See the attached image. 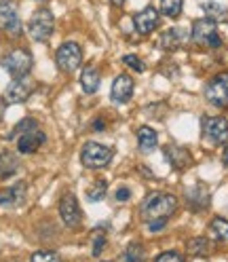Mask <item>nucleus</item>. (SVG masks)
I'll use <instances>...</instances> for the list:
<instances>
[{
	"mask_svg": "<svg viewBox=\"0 0 228 262\" xmlns=\"http://www.w3.org/2000/svg\"><path fill=\"white\" fill-rule=\"evenodd\" d=\"M34 89H36V83L28 74L26 76H17V78H13L11 85L7 87L5 97H7L9 104H24L28 97L34 93Z\"/></svg>",
	"mask_w": 228,
	"mask_h": 262,
	"instance_id": "11",
	"label": "nucleus"
},
{
	"mask_svg": "<svg viewBox=\"0 0 228 262\" xmlns=\"http://www.w3.org/2000/svg\"><path fill=\"white\" fill-rule=\"evenodd\" d=\"M182 7H184V0H161V11L165 17H180L182 13Z\"/></svg>",
	"mask_w": 228,
	"mask_h": 262,
	"instance_id": "24",
	"label": "nucleus"
},
{
	"mask_svg": "<svg viewBox=\"0 0 228 262\" xmlns=\"http://www.w3.org/2000/svg\"><path fill=\"white\" fill-rule=\"evenodd\" d=\"M190 36H192V40L197 42L199 47H205V49H218L222 45L220 32H218V24L214 19H209V17H203V19L194 21Z\"/></svg>",
	"mask_w": 228,
	"mask_h": 262,
	"instance_id": "2",
	"label": "nucleus"
},
{
	"mask_svg": "<svg viewBox=\"0 0 228 262\" xmlns=\"http://www.w3.org/2000/svg\"><path fill=\"white\" fill-rule=\"evenodd\" d=\"M186 205L192 209V211H201L209 205V192L205 186L197 184L186 190Z\"/></svg>",
	"mask_w": 228,
	"mask_h": 262,
	"instance_id": "16",
	"label": "nucleus"
},
{
	"mask_svg": "<svg viewBox=\"0 0 228 262\" xmlns=\"http://www.w3.org/2000/svg\"><path fill=\"white\" fill-rule=\"evenodd\" d=\"M154 262H184V258L177 252H163L154 258Z\"/></svg>",
	"mask_w": 228,
	"mask_h": 262,
	"instance_id": "30",
	"label": "nucleus"
},
{
	"mask_svg": "<svg viewBox=\"0 0 228 262\" xmlns=\"http://www.w3.org/2000/svg\"><path fill=\"white\" fill-rule=\"evenodd\" d=\"M36 127H38V123H36L34 119H24L17 127H13V131L7 136V140H13V138H17V136L26 134V131H30V129H36Z\"/></svg>",
	"mask_w": 228,
	"mask_h": 262,
	"instance_id": "26",
	"label": "nucleus"
},
{
	"mask_svg": "<svg viewBox=\"0 0 228 262\" xmlns=\"http://www.w3.org/2000/svg\"><path fill=\"white\" fill-rule=\"evenodd\" d=\"M30 262H59V256L57 252H51V250H40L32 254Z\"/></svg>",
	"mask_w": 228,
	"mask_h": 262,
	"instance_id": "28",
	"label": "nucleus"
},
{
	"mask_svg": "<svg viewBox=\"0 0 228 262\" xmlns=\"http://www.w3.org/2000/svg\"><path fill=\"white\" fill-rule=\"evenodd\" d=\"M112 161V148L100 142H87L80 150V163L87 169H102Z\"/></svg>",
	"mask_w": 228,
	"mask_h": 262,
	"instance_id": "4",
	"label": "nucleus"
},
{
	"mask_svg": "<svg viewBox=\"0 0 228 262\" xmlns=\"http://www.w3.org/2000/svg\"><path fill=\"white\" fill-rule=\"evenodd\" d=\"M186 40H188V34L184 28H171L161 36V47L167 49V51H175V49L182 47Z\"/></svg>",
	"mask_w": 228,
	"mask_h": 262,
	"instance_id": "18",
	"label": "nucleus"
},
{
	"mask_svg": "<svg viewBox=\"0 0 228 262\" xmlns=\"http://www.w3.org/2000/svg\"><path fill=\"white\" fill-rule=\"evenodd\" d=\"M165 157L171 163V167L177 169V171L188 169V165L192 163L190 152L186 148H182V146H167V148H165Z\"/></svg>",
	"mask_w": 228,
	"mask_h": 262,
	"instance_id": "15",
	"label": "nucleus"
},
{
	"mask_svg": "<svg viewBox=\"0 0 228 262\" xmlns=\"http://www.w3.org/2000/svg\"><path fill=\"white\" fill-rule=\"evenodd\" d=\"M167 226V218H158V220H152V222H148V228L152 233H156V231H161V228H165Z\"/></svg>",
	"mask_w": 228,
	"mask_h": 262,
	"instance_id": "33",
	"label": "nucleus"
},
{
	"mask_svg": "<svg viewBox=\"0 0 228 262\" xmlns=\"http://www.w3.org/2000/svg\"><path fill=\"white\" fill-rule=\"evenodd\" d=\"M177 209V196L171 192H150L144 196L140 205V216L144 222H152L158 218H171Z\"/></svg>",
	"mask_w": 228,
	"mask_h": 262,
	"instance_id": "1",
	"label": "nucleus"
},
{
	"mask_svg": "<svg viewBox=\"0 0 228 262\" xmlns=\"http://www.w3.org/2000/svg\"><path fill=\"white\" fill-rule=\"evenodd\" d=\"M0 32L9 36H21V19L13 0H0Z\"/></svg>",
	"mask_w": 228,
	"mask_h": 262,
	"instance_id": "9",
	"label": "nucleus"
},
{
	"mask_svg": "<svg viewBox=\"0 0 228 262\" xmlns=\"http://www.w3.org/2000/svg\"><path fill=\"white\" fill-rule=\"evenodd\" d=\"M222 163H224V165L228 167V144L224 146V152H222Z\"/></svg>",
	"mask_w": 228,
	"mask_h": 262,
	"instance_id": "36",
	"label": "nucleus"
},
{
	"mask_svg": "<svg viewBox=\"0 0 228 262\" xmlns=\"http://www.w3.org/2000/svg\"><path fill=\"white\" fill-rule=\"evenodd\" d=\"M59 216L70 231H76V228H80V224H83V211H80V205L72 192L63 194L59 199Z\"/></svg>",
	"mask_w": 228,
	"mask_h": 262,
	"instance_id": "8",
	"label": "nucleus"
},
{
	"mask_svg": "<svg viewBox=\"0 0 228 262\" xmlns=\"http://www.w3.org/2000/svg\"><path fill=\"white\" fill-rule=\"evenodd\" d=\"M209 235L216 241H228V220L224 218H214L209 224Z\"/></svg>",
	"mask_w": 228,
	"mask_h": 262,
	"instance_id": "23",
	"label": "nucleus"
},
{
	"mask_svg": "<svg viewBox=\"0 0 228 262\" xmlns=\"http://www.w3.org/2000/svg\"><path fill=\"white\" fill-rule=\"evenodd\" d=\"M133 91H135L133 78L129 74H121V76L114 78V83L110 87V97H112V102H117V104H127L131 100Z\"/></svg>",
	"mask_w": 228,
	"mask_h": 262,
	"instance_id": "13",
	"label": "nucleus"
},
{
	"mask_svg": "<svg viewBox=\"0 0 228 262\" xmlns=\"http://www.w3.org/2000/svg\"><path fill=\"white\" fill-rule=\"evenodd\" d=\"M55 61L61 72L72 74L80 68V63H83V49H80L78 42H63L55 53Z\"/></svg>",
	"mask_w": 228,
	"mask_h": 262,
	"instance_id": "5",
	"label": "nucleus"
},
{
	"mask_svg": "<svg viewBox=\"0 0 228 262\" xmlns=\"http://www.w3.org/2000/svg\"><path fill=\"white\" fill-rule=\"evenodd\" d=\"M138 146L142 152H152L158 146V136L152 127H140L138 129Z\"/></svg>",
	"mask_w": 228,
	"mask_h": 262,
	"instance_id": "19",
	"label": "nucleus"
},
{
	"mask_svg": "<svg viewBox=\"0 0 228 262\" xmlns=\"http://www.w3.org/2000/svg\"><path fill=\"white\" fill-rule=\"evenodd\" d=\"M106 192H108L106 180H100V182H95V184H93V188L87 192V196H89L91 201H100V199H104V196H106Z\"/></svg>",
	"mask_w": 228,
	"mask_h": 262,
	"instance_id": "27",
	"label": "nucleus"
},
{
	"mask_svg": "<svg viewBox=\"0 0 228 262\" xmlns=\"http://www.w3.org/2000/svg\"><path fill=\"white\" fill-rule=\"evenodd\" d=\"M205 100L211 106L228 108V72H220L209 80L205 87Z\"/></svg>",
	"mask_w": 228,
	"mask_h": 262,
	"instance_id": "7",
	"label": "nucleus"
},
{
	"mask_svg": "<svg viewBox=\"0 0 228 262\" xmlns=\"http://www.w3.org/2000/svg\"><path fill=\"white\" fill-rule=\"evenodd\" d=\"M203 136L214 146L228 144V121L222 117H203Z\"/></svg>",
	"mask_w": 228,
	"mask_h": 262,
	"instance_id": "10",
	"label": "nucleus"
},
{
	"mask_svg": "<svg viewBox=\"0 0 228 262\" xmlns=\"http://www.w3.org/2000/svg\"><path fill=\"white\" fill-rule=\"evenodd\" d=\"M110 3H112L114 7H123V5H125V0H110Z\"/></svg>",
	"mask_w": 228,
	"mask_h": 262,
	"instance_id": "37",
	"label": "nucleus"
},
{
	"mask_svg": "<svg viewBox=\"0 0 228 262\" xmlns=\"http://www.w3.org/2000/svg\"><path fill=\"white\" fill-rule=\"evenodd\" d=\"M207 250H209V243H207L205 237H194V239L188 241V252L194 254V256H205Z\"/></svg>",
	"mask_w": 228,
	"mask_h": 262,
	"instance_id": "25",
	"label": "nucleus"
},
{
	"mask_svg": "<svg viewBox=\"0 0 228 262\" xmlns=\"http://www.w3.org/2000/svg\"><path fill=\"white\" fill-rule=\"evenodd\" d=\"M26 201V182L13 184L5 194H0V205H21Z\"/></svg>",
	"mask_w": 228,
	"mask_h": 262,
	"instance_id": "20",
	"label": "nucleus"
},
{
	"mask_svg": "<svg viewBox=\"0 0 228 262\" xmlns=\"http://www.w3.org/2000/svg\"><path fill=\"white\" fill-rule=\"evenodd\" d=\"M129 196H131V190H129V188H125V186H123V188H119V190H117V199H119V201H127Z\"/></svg>",
	"mask_w": 228,
	"mask_h": 262,
	"instance_id": "34",
	"label": "nucleus"
},
{
	"mask_svg": "<svg viewBox=\"0 0 228 262\" xmlns=\"http://www.w3.org/2000/svg\"><path fill=\"white\" fill-rule=\"evenodd\" d=\"M127 260L129 262H142L144 260V245L142 243H131L127 248Z\"/></svg>",
	"mask_w": 228,
	"mask_h": 262,
	"instance_id": "29",
	"label": "nucleus"
},
{
	"mask_svg": "<svg viewBox=\"0 0 228 262\" xmlns=\"http://www.w3.org/2000/svg\"><path fill=\"white\" fill-rule=\"evenodd\" d=\"M17 167H19V161L13 152H9V150L0 152V180L13 176L15 171H17Z\"/></svg>",
	"mask_w": 228,
	"mask_h": 262,
	"instance_id": "21",
	"label": "nucleus"
},
{
	"mask_svg": "<svg viewBox=\"0 0 228 262\" xmlns=\"http://www.w3.org/2000/svg\"><path fill=\"white\" fill-rule=\"evenodd\" d=\"M32 63H34V59H32V55L26 51V49H13V51H9L3 59H0V66L13 76H26L32 68Z\"/></svg>",
	"mask_w": 228,
	"mask_h": 262,
	"instance_id": "6",
	"label": "nucleus"
},
{
	"mask_svg": "<svg viewBox=\"0 0 228 262\" xmlns=\"http://www.w3.org/2000/svg\"><path fill=\"white\" fill-rule=\"evenodd\" d=\"M7 104H9V102H5V100H0V121H3V117H5V110H7Z\"/></svg>",
	"mask_w": 228,
	"mask_h": 262,
	"instance_id": "35",
	"label": "nucleus"
},
{
	"mask_svg": "<svg viewBox=\"0 0 228 262\" xmlns=\"http://www.w3.org/2000/svg\"><path fill=\"white\" fill-rule=\"evenodd\" d=\"M44 142H47V136L42 134L38 127H36V129H30V131H26V134L19 136V140H17V150L24 152V155H32V152H36Z\"/></svg>",
	"mask_w": 228,
	"mask_h": 262,
	"instance_id": "14",
	"label": "nucleus"
},
{
	"mask_svg": "<svg viewBox=\"0 0 228 262\" xmlns=\"http://www.w3.org/2000/svg\"><path fill=\"white\" fill-rule=\"evenodd\" d=\"M201 9L205 11L207 17H209V19H214L216 24H218V21L228 24V9H226V7L218 5V3H203Z\"/></svg>",
	"mask_w": 228,
	"mask_h": 262,
	"instance_id": "22",
	"label": "nucleus"
},
{
	"mask_svg": "<svg viewBox=\"0 0 228 262\" xmlns=\"http://www.w3.org/2000/svg\"><path fill=\"white\" fill-rule=\"evenodd\" d=\"M161 24V17H158V11L152 9V7H146L142 9L140 13L133 15V26H135V32L142 36H148L158 28Z\"/></svg>",
	"mask_w": 228,
	"mask_h": 262,
	"instance_id": "12",
	"label": "nucleus"
},
{
	"mask_svg": "<svg viewBox=\"0 0 228 262\" xmlns=\"http://www.w3.org/2000/svg\"><path fill=\"white\" fill-rule=\"evenodd\" d=\"M106 245V237L104 235H95V241H93V256H100L102 250Z\"/></svg>",
	"mask_w": 228,
	"mask_h": 262,
	"instance_id": "32",
	"label": "nucleus"
},
{
	"mask_svg": "<svg viewBox=\"0 0 228 262\" xmlns=\"http://www.w3.org/2000/svg\"><path fill=\"white\" fill-rule=\"evenodd\" d=\"M53 30H55V17L49 9H38L34 11V15L30 17L28 24V32L30 36L34 38L36 42H47L49 38L53 36Z\"/></svg>",
	"mask_w": 228,
	"mask_h": 262,
	"instance_id": "3",
	"label": "nucleus"
},
{
	"mask_svg": "<svg viewBox=\"0 0 228 262\" xmlns=\"http://www.w3.org/2000/svg\"><path fill=\"white\" fill-rule=\"evenodd\" d=\"M123 61H125L127 66H131V68H133L135 72H144V70H146L144 61H142L138 55H125V57H123Z\"/></svg>",
	"mask_w": 228,
	"mask_h": 262,
	"instance_id": "31",
	"label": "nucleus"
},
{
	"mask_svg": "<svg viewBox=\"0 0 228 262\" xmlns=\"http://www.w3.org/2000/svg\"><path fill=\"white\" fill-rule=\"evenodd\" d=\"M100 83H102V76H100V70L95 68V66H87L80 72V87L87 95H93L100 91Z\"/></svg>",
	"mask_w": 228,
	"mask_h": 262,
	"instance_id": "17",
	"label": "nucleus"
}]
</instances>
